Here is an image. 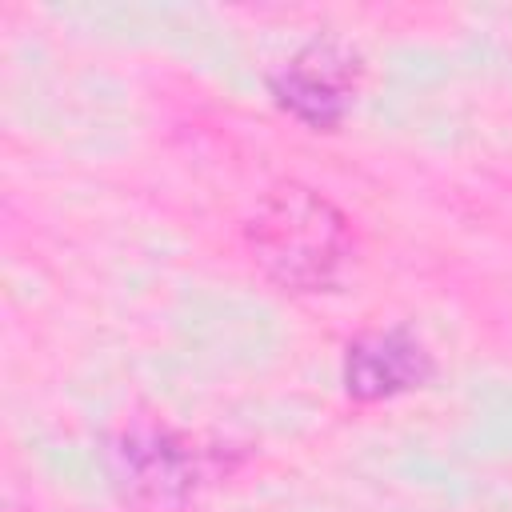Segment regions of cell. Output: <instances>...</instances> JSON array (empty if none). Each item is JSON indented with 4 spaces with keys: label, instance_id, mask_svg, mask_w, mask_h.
<instances>
[{
    "label": "cell",
    "instance_id": "1",
    "mask_svg": "<svg viewBox=\"0 0 512 512\" xmlns=\"http://www.w3.org/2000/svg\"><path fill=\"white\" fill-rule=\"evenodd\" d=\"M244 240L256 268L288 292H328L352 264V228L344 212L296 180L260 196Z\"/></svg>",
    "mask_w": 512,
    "mask_h": 512
},
{
    "label": "cell",
    "instance_id": "2",
    "mask_svg": "<svg viewBox=\"0 0 512 512\" xmlns=\"http://www.w3.org/2000/svg\"><path fill=\"white\" fill-rule=\"evenodd\" d=\"M116 488L152 512L180 508L212 476V452L164 424H128L108 444Z\"/></svg>",
    "mask_w": 512,
    "mask_h": 512
},
{
    "label": "cell",
    "instance_id": "3",
    "mask_svg": "<svg viewBox=\"0 0 512 512\" xmlns=\"http://www.w3.org/2000/svg\"><path fill=\"white\" fill-rule=\"evenodd\" d=\"M360 52L344 40H312L292 52L268 80L276 104L308 128H336L360 92Z\"/></svg>",
    "mask_w": 512,
    "mask_h": 512
},
{
    "label": "cell",
    "instance_id": "4",
    "mask_svg": "<svg viewBox=\"0 0 512 512\" xmlns=\"http://www.w3.org/2000/svg\"><path fill=\"white\" fill-rule=\"evenodd\" d=\"M432 352L408 328L360 332L344 352V388L356 400H392L432 380Z\"/></svg>",
    "mask_w": 512,
    "mask_h": 512
}]
</instances>
